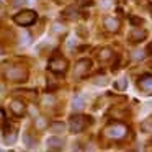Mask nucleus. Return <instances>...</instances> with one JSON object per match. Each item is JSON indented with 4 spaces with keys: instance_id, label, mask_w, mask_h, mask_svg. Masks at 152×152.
<instances>
[{
    "instance_id": "nucleus-1",
    "label": "nucleus",
    "mask_w": 152,
    "mask_h": 152,
    "mask_svg": "<svg viewBox=\"0 0 152 152\" xmlns=\"http://www.w3.org/2000/svg\"><path fill=\"white\" fill-rule=\"evenodd\" d=\"M13 21L18 25H21V26H30L31 23L36 21V13H34V12H21V13H18L13 17Z\"/></svg>"
},
{
    "instance_id": "nucleus-12",
    "label": "nucleus",
    "mask_w": 152,
    "mask_h": 152,
    "mask_svg": "<svg viewBox=\"0 0 152 152\" xmlns=\"http://www.w3.org/2000/svg\"><path fill=\"white\" fill-rule=\"evenodd\" d=\"M79 4L80 5H92L93 0H79Z\"/></svg>"
},
{
    "instance_id": "nucleus-4",
    "label": "nucleus",
    "mask_w": 152,
    "mask_h": 152,
    "mask_svg": "<svg viewBox=\"0 0 152 152\" xmlns=\"http://www.w3.org/2000/svg\"><path fill=\"white\" fill-rule=\"evenodd\" d=\"M67 62L64 59H51L49 61V70L53 72H66Z\"/></svg>"
},
{
    "instance_id": "nucleus-10",
    "label": "nucleus",
    "mask_w": 152,
    "mask_h": 152,
    "mask_svg": "<svg viewBox=\"0 0 152 152\" xmlns=\"http://www.w3.org/2000/svg\"><path fill=\"white\" fill-rule=\"evenodd\" d=\"M72 103H74V108H75V110H80L83 106V96H79V95L74 96V102Z\"/></svg>"
},
{
    "instance_id": "nucleus-6",
    "label": "nucleus",
    "mask_w": 152,
    "mask_h": 152,
    "mask_svg": "<svg viewBox=\"0 0 152 152\" xmlns=\"http://www.w3.org/2000/svg\"><path fill=\"white\" fill-rule=\"evenodd\" d=\"M105 26H106V30H108V31H118L119 21L116 20V18L108 17V18H105Z\"/></svg>"
},
{
    "instance_id": "nucleus-8",
    "label": "nucleus",
    "mask_w": 152,
    "mask_h": 152,
    "mask_svg": "<svg viewBox=\"0 0 152 152\" xmlns=\"http://www.w3.org/2000/svg\"><path fill=\"white\" fill-rule=\"evenodd\" d=\"M12 110L15 111V115H18L20 116L21 113H23V103H20V102H13V105H12Z\"/></svg>"
},
{
    "instance_id": "nucleus-11",
    "label": "nucleus",
    "mask_w": 152,
    "mask_h": 152,
    "mask_svg": "<svg viewBox=\"0 0 152 152\" xmlns=\"http://www.w3.org/2000/svg\"><path fill=\"white\" fill-rule=\"evenodd\" d=\"M145 36V31H141V33H132L131 34V41H134V38H144Z\"/></svg>"
},
{
    "instance_id": "nucleus-13",
    "label": "nucleus",
    "mask_w": 152,
    "mask_h": 152,
    "mask_svg": "<svg viewBox=\"0 0 152 152\" xmlns=\"http://www.w3.org/2000/svg\"><path fill=\"white\" fill-rule=\"evenodd\" d=\"M20 4L23 5V4H25V0H17V2H15V5H20Z\"/></svg>"
},
{
    "instance_id": "nucleus-9",
    "label": "nucleus",
    "mask_w": 152,
    "mask_h": 152,
    "mask_svg": "<svg viewBox=\"0 0 152 152\" xmlns=\"http://www.w3.org/2000/svg\"><path fill=\"white\" fill-rule=\"evenodd\" d=\"M64 129H66V124H62V123H53L51 124V131L53 132H62Z\"/></svg>"
},
{
    "instance_id": "nucleus-5",
    "label": "nucleus",
    "mask_w": 152,
    "mask_h": 152,
    "mask_svg": "<svg viewBox=\"0 0 152 152\" xmlns=\"http://www.w3.org/2000/svg\"><path fill=\"white\" fill-rule=\"evenodd\" d=\"M137 85L141 87L142 90H145V93H151V92H152V77H151V75L142 77V79L137 82Z\"/></svg>"
},
{
    "instance_id": "nucleus-3",
    "label": "nucleus",
    "mask_w": 152,
    "mask_h": 152,
    "mask_svg": "<svg viewBox=\"0 0 152 152\" xmlns=\"http://www.w3.org/2000/svg\"><path fill=\"white\" fill-rule=\"evenodd\" d=\"M106 134L111 136V137H123L126 134V126L123 124H113L106 129Z\"/></svg>"
},
{
    "instance_id": "nucleus-2",
    "label": "nucleus",
    "mask_w": 152,
    "mask_h": 152,
    "mask_svg": "<svg viewBox=\"0 0 152 152\" xmlns=\"http://www.w3.org/2000/svg\"><path fill=\"white\" fill-rule=\"evenodd\" d=\"M85 126H87L85 116H72V119H70V129H72V132H82Z\"/></svg>"
},
{
    "instance_id": "nucleus-7",
    "label": "nucleus",
    "mask_w": 152,
    "mask_h": 152,
    "mask_svg": "<svg viewBox=\"0 0 152 152\" xmlns=\"http://www.w3.org/2000/svg\"><path fill=\"white\" fill-rule=\"evenodd\" d=\"M62 144H64V141L59 137H49L48 139V145H49V147H62Z\"/></svg>"
}]
</instances>
